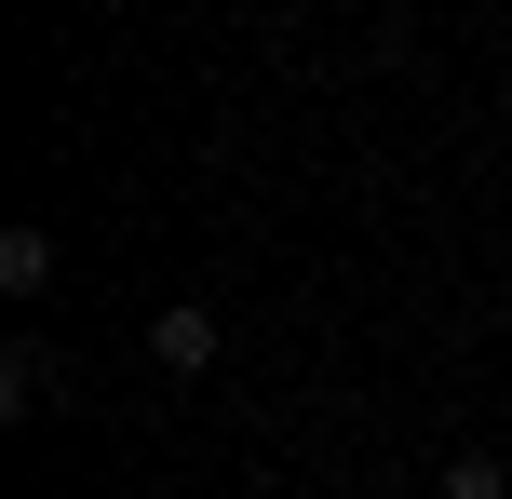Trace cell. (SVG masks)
Segmentation results:
<instances>
[{"instance_id": "cell-1", "label": "cell", "mask_w": 512, "mask_h": 499, "mask_svg": "<svg viewBox=\"0 0 512 499\" xmlns=\"http://www.w3.org/2000/svg\"><path fill=\"white\" fill-rule=\"evenodd\" d=\"M216 338H230V324H216L203 297H176V311H149V365H162V378H203V365H216Z\"/></svg>"}, {"instance_id": "cell-2", "label": "cell", "mask_w": 512, "mask_h": 499, "mask_svg": "<svg viewBox=\"0 0 512 499\" xmlns=\"http://www.w3.org/2000/svg\"><path fill=\"white\" fill-rule=\"evenodd\" d=\"M41 284H54V230L14 216V230H0V297H41Z\"/></svg>"}, {"instance_id": "cell-3", "label": "cell", "mask_w": 512, "mask_h": 499, "mask_svg": "<svg viewBox=\"0 0 512 499\" xmlns=\"http://www.w3.org/2000/svg\"><path fill=\"white\" fill-rule=\"evenodd\" d=\"M41 392H54V365L14 338V365H0V419H41Z\"/></svg>"}, {"instance_id": "cell-4", "label": "cell", "mask_w": 512, "mask_h": 499, "mask_svg": "<svg viewBox=\"0 0 512 499\" xmlns=\"http://www.w3.org/2000/svg\"><path fill=\"white\" fill-rule=\"evenodd\" d=\"M445 499H512V473H499L486 446H459V459H445Z\"/></svg>"}]
</instances>
